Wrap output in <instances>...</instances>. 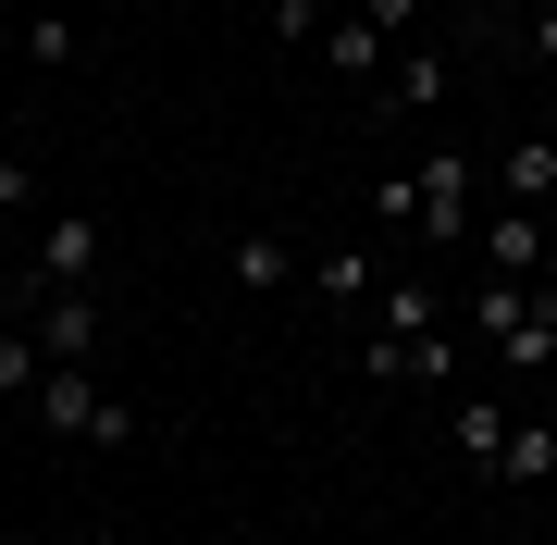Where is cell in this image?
Segmentation results:
<instances>
[{
	"label": "cell",
	"instance_id": "6da1fadb",
	"mask_svg": "<svg viewBox=\"0 0 557 545\" xmlns=\"http://www.w3.org/2000/svg\"><path fill=\"white\" fill-rule=\"evenodd\" d=\"M359 372H372V384H446V372H458L446 285H434V273H384V285H372V335H359Z\"/></svg>",
	"mask_w": 557,
	"mask_h": 545
},
{
	"label": "cell",
	"instance_id": "7a4b0ae2",
	"mask_svg": "<svg viewBox=\"0 0 557 545\" xmlns=\"http://www.w3.org/2000/svg\"><path fill=\"white\" fill-rule=\"evenodd\" d=\"M471 347H483L496 372H557V285L483 273V285H471Z\"/></svg>",
	"mask_w": 557,
	"mask_h": 545
},
{
	"label": "cell",
	"instance_id": "3957f363",
	"mask_svg": "<svg viewBox=\"0 0 557 545\" xmlns=\"http://www.w3.org/2000/svg\"><path fill=\"white\" fill-rule=\"evenodd\" d=\"M25 409H38L50 446H137V409H124L100 372H38V397H25Z\"/></svg>",
	"mask_w": 557,
	"mask_h": 545
},
{
	"label": "cell",
	"instance_id": "277c9868",
	"mask_svg": "<svg viewBox=\"0 0 557 545\" xmlns=\"http://www.w3.org/2000/svg\"><path fill=\"white\" fill-rule=\"evenodd\" d=\"M421 174V223H409V236L421 248H471V223H483V162H471V149H434V162H409Z\"/></svg>",
	"mask_w": 557,
	"mask_h": 545
},
{
	"label": "cell",
	"instance_id": "5b68a950",
	"mask_svg": "<svg viewBox=\"0 0 557 545\" xmlns=\"http://www.w3.org/2000/svg\"><path fill=\"white\" fill-rule=\"evenodd\" d=\"M50 347V372H100V347H112V310H100V285H38V323H25Z\"/></svg>",
	"mask_w": 557,
	"mask_h": 545
},
{
	"label": "cell",
	"instance_id": "8992f818",
	"mask_svg": "<svg viewBox=\"0 0 557 545\" xmlns=\"http://www.w3.org/2000/svg\"><path fill=\"white\" fill-rule=\"evenodd\" d=\"M471 261H483V273H520V285H545L557 236H545V211H508V199H483V223H471Z\"/></svg>",
	"mask_w": 557,
	"mask_h": 545
},
{
	"label": "cell",
	"instance_id": "52a82bcc",
	"mask_svg": "<svg viewBox=\"0 0 557 545\" xmlns=\"http://www.w3.org/2000/svg\"><path fill=\"white\" fill-rule=\"evenodd\" d=\"M100 261H112V223L62 199V211L38 223V285H100Z\"/></svg>",
	"mask_w": 557,
	"mask_h": 545
},
{
	"label": "cell",
	"instance_id": "ba28073f",
	"mask_svg": "<svg viewBox=\"0 0 557 545\" xmlns=\"http://www.w3.org/2000/svg\"><path fill=\"white\" fill-rule=\"evenodd\" d=\"M483 199H508V211H557V137H508L496 162H483Z\"/></svg>",
	"mask_w": 557,
	"mask_h": 545
},
{
	"label": "cell",
	"instance_id": "9c48e42d",
	"mask_svg": "<svg viewBox=\"0 0 557 545\" xmlns=\"http://www.w3.org/2000/svg\"><path fill=\"white\" fill-rule=\"evenodd\" d=\"M446 87H458V62H446L434 38H409L397 62H384V87H372V100H359V112H434Z\"/></svg>",
	"mask_w": 557,
	"mask_h": 545
},
{
	"label": "cell",
	"instance_id": "30bf717a",
	"mask_svg": "<svg viewBox=\"0 0 557 545\" xmlns=\"http://www.w3.org/2000/svg\"><path fill=\"white\" fill-rule=\"evenodd\" d=\"M384 62H397V38H384L372 13H335V25H322V75H347L359 100H372V87H384Z\"/></svg>",
	"mask_w": 557,
	"mask_h": 545
},
{
	"label": "cell",
	"instance_id": "8fae6325",
	"mask_svg": "<svg viewBox=\"0 0 557 545\" xmlns=\"http://www.w3.org/2000/svg\"><path fill=\"white\" fill-rule=\"evenodd\" d=\"M223 273H236V285H248V298H273V285H310V261H298V248H285V236H273V223H248V236H236V248H223Z\"/></svg>",
	"mask_w": 557,
	"mask_h": 545
},
{
	"label": "cell",
	"instance_id": "7c38bea8",
	"mask_svg": "<svg viewBox=\"0 0 557 545\" xmlns=\"http://www.w3.org/2000/svg\"><path fill=\"white\" fill-rule=\"evenodd\" d=\"M508 422H520V409H508V397H483V384H471V397H458V422H446V434H458V471H496Z\"/></svg>",
	"mask_w": 557,
	"mask_h": 545
},
{
	"label": "cell",
	"instance_id": "4fadbf2b",
	"mask_svg": "<svg viewBox=\"0 0 557 545\" xmlns=\"http://www.w3.org/2000/svg\"><path fill=\"white\" fill-rule=\"evenodd\" d=\"M545 471H557V422H545V409H520V422H508V446H496V471H483V484H545Z\"/></svg>",
	"mask_w": 557,
	"mask_h": 545
},
{
	"label": "cell",
	"instance_id": "5bb4252c",
	"mask_svg": "<svg viewBox=\"0 0 557 545\" xmlns=\"http://www.w3.org/2000/svg\"><path fill=\"white\" fill-rule=\"evenodd\" d=\"M372 285H384V261H359V248H322V261H310V298H322V310H347V323L372 310Z\"/></svg>",
	"mask_w": 557,
	"mask_h": 545
},
{
	"label": "cell",
	"instance_id": "9a60e30c",
	"mask_svg": "<svg viewBox=\"0 0 557 545\" xmlns=\"http://www.w3.org/2000/svg\"><path fill=\"white\" fill-rule=\"evenodd\" d=\"M75 13H62V0H38V13H25V62H50V75H75Z\"/></svg>",
	"mask_w": 557,
	"mask_h": 545
},
{
	"label": "cell",
	"instance_id": "2e32d148",
	"mask_svg": "<svg viewBox=\"0 0 557 545\" xmlns=\"http://www.w3.org/2000/svg\"><path fill=\"white\" fill-rule=\"evenodd\" d=\"M38 372H50V347L25 323H0V397H38Z\"/></svg>",
	"mask_w": 557,
	"mask_h": 545
},
{
	"label": "cell",
	"instance_id": "e0dca14e",
	"mask_svg": "<svg viewBox=\"0 0 557 545\" xmlns=\"http://www.w3.org/2000/svg\"><path fill=\"white\" fill-rule=\"evenodd\" d=\"M533 13H545V0H483L471 38H483V50H520V25H533Z\"/></svg>",
	"mask_w": 557,
	"mask_h": 545
},
{
	"label": "cell",
	"instance_id": "ac0fdd59",
	"mask_svg": "<svg viewBox=\"0 0 557 545\" xmlns=\"http://www.w3.org/2000/svg\"><path fill=\"white\" fill-rule=\"evenodd\" d=\"M322 25H335L322 0H273V38H285V50H322Z\"/></svg>",
	"mask_w": 557,
	"mask_h": 545
},
{
	"label": "cell",
	"instance_id": "d6986e66",
	"mask_svg": "<svg viewBox=\"0 0 557 545\" xmlns=\"http://www.w3.org/2000/svg\"><path fill=\"white\" fill-rule=\"evenodd\" d=\"M372 211H384V223L409 236V223H421V174H384V186H372Z\"/></svg>",
	"mask_w": 557,
	"mask_h": 545
},
{
	"label": "cell",
	"instance_id": "ffe728a7",
	"mask_svg": "<svg viewBox=\"0 0 557 545\" xmlns=\"http://www.w3.org/2000/svg\"><path fill=\"white\" fill-rule=\"evenodd\" d=\"M0 323H38V261H25V273L0 261Z\"/></svg>",
	"mask_w": 557,
	"mask_h": 545
},
{
	"label": "cell",
	"instance_id": "44dd1931",
	"mask_svg": "<svg viewBox=\"0 0 557 545\" xmlns=\"http://www.w3.org/2000/svg\"><path fill=\"white\" fill-rule=\"evenodd\" d=\"M0 211H38V162H13V149H0Z\"/></svg>",
	"mask_w": 557,
	"mask_h": 545
},
{
	"label": "cell",
	"instance_id": "7402d4cb",
	"mask_svg": "<svg viewBox=\"0 0 557 545\" xmlns=\"http://www.w3.org/2000/svg\"><path fill=\"white\" fill-rule=\"evenodd\" d=\"M372 25H384V38L409 50V38H421V0H372Z\"/></svg>",
	"mask_w": 557,
	"mask_h": 545
},
{
	"label": "cell",
	"instance_id": "603a6c76",
	"mask_svg": "<svg viewBox=\"0 0 557 545\" xmlns=\"http://www.w3.org/2000/svg\"><path fill=\"white\" fill-rule=\"evenodd\" d=\"M520 50H533V62H545V75H557V0H545V13H533V25H520Z\"/></svg>",
	"mask_w": 557,
	"mask_h": 545
}]
</instances>
